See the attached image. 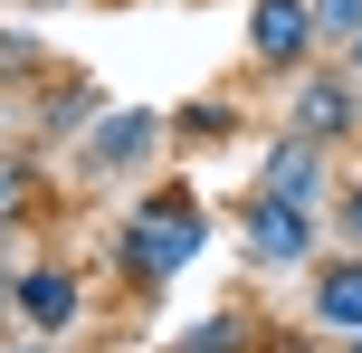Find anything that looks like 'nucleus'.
Returning a JSON list of instances; mask_svg holds the SVG:
<instances>
[{"label": "nucleus", "instance_id": "obj_1", "mask_svg": "<svg viewBox=\"0 0 362 353\" xmlns=\"http://www.w3.org/2000/svg\"><path fill=\"white\" fill-rule=\"evenodd\" d=\"M200 248H210V210H200L191 182H153L144 201L115 220V277L134 287V296H163V287H181L200 267Z\"/></svg>", "mask_w": 362, "mask_h": 353}, {"label": "nucleus", "instance_id": "obj_2", "mask_svg": "<svg viewBox=\"0 0 362 353\" xmlns=\"http://www.w3.org/2000/svg\"><path fill=\"white\" fill-rule=\"evenodd\" d=\"M238 248H248V267H267V277L315 267L325 258V210H296V201H276V191H238Z\"/></svg>", "mask_w": 362, "mask_h": 353}, {"label": "nucleus", "instance_id": "obj_3", "mask_svg": "<svg viewBox=\"0 0 362 353\" xmlns=\"http://www.w3.org/2000/svg\"><path fill=\"white\" fill-rule=\"evenodd\" d=\"M286 125L315 134V144H353L362 134V76L344 57H315V67L286 76Z\"/></svg>", "mask_w": 362, "mask_h": 353}, {"label": "nucleus", "instance_id": "obj_4", "mask_svg": "<svg viewBox=\"0 0 362 353\" xmlns=\"http://www.w3.org/2000/svg\"><path fill=\"white\" fill-rule=\"evenodd\" d=\"M163 144H172V134H163L153 105H105L86 134H76V172H86V182H134Z\"/></svg>", "mask_w": 362, "mask_h": 353}, {"label": "nucleus", "instance_id": "obj_5", "mask_svg": "<svg viewBox=\"0 0 362 353\" xmlns=\"http://www.w3.org/2000/svg\"><path fill=\"white\" fill-rule=\"evenodd\" d=\"M10 316L29 325V335H76V325H86V277H76V258H57V248L19 258V277H10Z\"/></svg>", "mask_w": 362, "mask_h": 353}, {"label": "nucleus", "instance_id": "obj_6", "mask_svg": "<svg viewBox=\"0 0 362 353\" xmlns=\"http://www.w3.org/2000/svg\"><path fill=\"white\" fill-rule=\"evenodd\" d=\"M248 191H276V201H296V210H325L334 201V144H315V134H296V125L267 134Z\"/></svg>", "mask_w": 362, "mask_h": 353}, {"label": "nucleus", "instance_id": "obj_7", "mask_svg": "<svg viewBox=\"0 0 362 353\" xmlns=\"http://www.w3.org/2000/svg\"><path fill=\"white\" fill-rule=\"evenodd\" d=\"M238 48H248V67L257 76H296V67H315V10L305 0H248V29H238Z\"/></svg>", "mask_w": 362, "mask_h": 353}, {"label": "nucleus", "instance_id": "obj_8", "mask_svg": "<svg viewBox=\"0 0 362 353\" xmlns=\"http://www.w3.org/2000/svg\"><path fill=\"white\" fill-rule=\"evenodd\" d=\"M29 105H38V115H29V134H38V144H76V134H86L95 115L115 105V96L95 86V76H76V67H48V76L29 86Z\"/></svg>", "mask_w": 362, "mask_h": 353}, {"label": "nucleus", "instance_id": "obj_9", "mask_svg": "<svg viewBox=\"0 0 362 353\" xmlns=\"http://www.w3.org/2000/svg\"><path fill=\"white\" fill-rule=\"evenodd\" d=\"M305 325H315V335H334V344L362 335V248L305 267Z\"/></svg>", "mask_w": 362, "mask_h": 353}, {"label": "nucleus", "instance_id": "obj_10", "mask_svg": "<svg viewBox=\"0 0 362 353\" xmlns=\"http://www.w3.org/2000/svg\"><path fill=\"white\" fill-rule=\"evenodd\" d=\"M38 201H48V153H38V134L29 144H0V239L38 220Z\"/></svg>", "mask_w": 362, "mask_h": 353}, {"label": "nucleus", "instance_id": "obj_11", "mask_svg": "<svg viewBox=\"0 0 362 353\" xmlns=\"http://www.w3.org/2000/svg\"><path fill=\"white\" fill-rule=\"evenodd\" d=\"M163 134H172L181 153H210V144H238V134H248V115H238L229 96H191L181 115H163Z\"/></svg>", "mask_w": 362, "mask_h": 353}, {"label": "nucleus", "instance_id": "obj_12", "mask_svg": "<svg viewBox=\"0 0 362 353\" xmlns=\"http://www.w3.org/2000/svg\"><path fill=\"white\" fill-rule=\"evenodd\" d=\"M267 344V325H248L238 306H210L200 325H181V353H257Z\"/></svg>", "mask_w": 362, "mask_h": 353}, {"label": "nucleus", "instance_id": "obj_13", "mask_svg": "<svg viewBox=\"0 0 362 353\" xmlns=\"http://www.w3.org/2000/svg\"><path fill=\"white\" fill-rule=\"evenodd\" d=\"M48 67H57V57H48V38H38V29H10V19H0V96L38 86Z\"/></svg>", "mask_w": 362, "mask_h": 353}, {"label": "nucleus", "instance_id": "obj_14", "mask_svg": "<svg viewBox=\"0 0 362 353\" xmlns=\"http://www.w3.org/2000/svg\"><path fill=\"white\" fill-rule=\"evenodd\" d=\"M305 10H315V48L344 57V48H353V29H362V0H305Z\"/></svg>", "mask_w": 362, "mask_h": 353}, {"label": "nucleus", "instance_id": "obj_15", "mask_svg": "<svg viewBox=\"0 0 362 353\" xmlns=\"http://www.w3.org/2000/svg\"><path fill=\"white\" fill-rule=\"evenodd\" d=\"M334 239H344V248H362V172L334 191Z\"/></svg>", "mask_w": 362, "mask_h": 353}, {"label": "nucleus", "instance_id": "obj_16", "mask_svg": "<svg viewBox=\"0 0 362 353\" xmlns=\"http://www.w3.org/2000/svg\"><path fill=\"white\" fill-rule=\"evenodd\" d=\"M257 353H334L325 335H276V325H267V344H257Z\"/></svg>", "mask_w": 362, "mask_h": 353}, {"label": "nucleus", "instance_id": "obj_17", "mask_svg": "<svg viewBox=\"0 0 362 353\" xmlns=\"http://www.w3.org/2000/svg\"><path fill=\"white\" fill-rule=\"evenodd\" d=\"M10 277H19V258L0 248V325H10Z\"/></svg>", "mask_w": 362, "mask_h": 353}, {"label": "nucleus", "instance_id": "obj_18", "mask_svg": "<svg viewBox=\"0 0 362 353\" xmlns=\"http://www.w3.org/2000/svg\"><path fill=\"white\" fill-rule=\"evenodd\" d=\"M0 353H57V335H29V344H0Z\"/></svg>", "mask_w": 362, "mask_h": 353}, {"label": "nucleus", "instance_id": "obj_19", "mask_svg": "<svg viewBox=\"0 0 362 353\" xmlns=\"http://www.w3.org/2000/svg\"><path fill=\"white\" fill-rule=\"evenodd\" d=\"M344 67H353V76H362V29H353V48H344Z\"/></svg>", "mask_w": 362, "mask_h": 353}, {"label": "nucleus", "instance_id": "obj_20", "mask_svg": "<svg viewBox=\"0 0 362 353\" xmlns=\"http://www.w3.org/2000/svg\"><path fill=\"white\" fill-rule=\"evenodd\" d=\"M29 10H67V0H29Z\"/></svg>", "mask_w": 362, "mask_h": 353}, {"label": "nucleus", "instance_id": "obj_21", "mask_svg": "<svg viewBox=\"0 0 362 353\" xmlns=\"http://www.w3.org/2000/svg\"><path fill=\"white\" fill-rule=\"evenodd\" d=\"M344 353H362V335H344Z\"/></svg>", "mask_w": 362, "mask_h": 353}, {"label": "nucleus", "instance_id": "obj_22", "mask_svg": "<svg viewBox=\"0 0 362 353\" xmlns=\"http://www.w3.org/2000/svg\"><path fill=\"white\" fill-rule=\"evenodd\" d=\"M0 115H10V96H0Z\"/></svg>", "mask_w": 362, "mask_h": 353}]
</instances>
